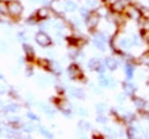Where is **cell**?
I'll list each match as a JSON object with an SVG mask.
<instances>
[{
  "instance_id": "e0dca14e",
  "label": "cell",
  "mask_w": 149,
  "mask_h": 139,
  "mask_svg": "<svg viewBox=\"0 0 149 139\" xmlns=\"http://www.w3.org/2000/svg\"><path fill=\"white\" fill-rule=\"evenodd\" d=\"M24 49H25V51H26V52L27 54H32V50H31V47H30V46H24Z\"/></svg>"
},
{
  "instance_id": "9c48e42d",
  "label": "cell",
  "mask_w": 149,
  "mask_h": 139,
  "mask_svg": "<svg viewBox=\"0 0 149 139\" xmlns=\"http://www.w3.org/2000/svg\"><path fill=\"white\" fill-rule=\"evenodd\" d=\"M47 15H49L47 9H40V10H39V16H40V17H44V19H45V17L47 16Z\"/></svg>"
},
{
  "instance_id": "d6986e66",
  "label": "cell",
  "mask_w": 149,
  "mask_h": 139,
  "mask_svg": "<svg viewBox=\"0 0 149 139\" xmlns=\"http://www.w3.org/2000/svg\"><path fill=\"white\" fill-rule=\"evenodd\" d=\"M9 111H11V112H14V111H16V106H10V108H9Z\"/></svg>"
},
{
  "instance_id": "ba28073f",
  "label": "cell",
  "mask_w": 149,
  "mask_h": 139,
  "mask_svg": "<svg viewBox=\"0 0 149 139\" xmlns=\"http://www.w3.org/2000/svg\"><path fill=\"white\" fill-rule=\"evenodd\" d=\"M71 93H72L73 96H76L77 98H82V97H83V92H82V90H80V88L71 90Z\"/></svg>"
},
{
  "instance_id": "ffe728a7",
  "label": "cell",
  "mask_w": 149,
  "mask_h": 139,
  "mask_svg": "<svg viewBox=\"0 0 149 139\" xmlns=\"http://www.w3.org/2000/svg\"><path fill=\"white\" fill-rule=\"evenodd\" d=\"M30 1H31V3H35V1H37V0H30Z\"/></svg>"
},
{
  "instance_id": "277c9868",
  "label": "cell",
  "mask_w": 149,
  "mask_h": 139,
  "mask_svg": "<svg viewBox=\"0 0 149 139\" xmlns=\"http://www.w3.org/2000/svg\"><path fill=\"white\" fill-rule=\"evenodd\" d=\"M93 44H95V46H97V47H98L100 50H102V51L104 50V42H103V41H102L101 39L96 38L95 40H93Z\"/></svg>"
},
{
  "instance_id": "44dd1931",
  "label": "cell",
  "mask_w": 149,
  "mask_h": 139,
  "mask_svg": "<svg viewBox=\"0 0 149 139\" xmlns=\"http://www.w3.org/2000/svg\"><path fill=\"white\" fill-rule=\"evenodd\" d=\"M0 78H1V75H0Z\"/></svg>"
},
{
  "instance_id": "5b68a950",
  "label": "cell",
  "mask_w": 149,
  "mask_h": 139,
  "mask_svg": "<svg viewBox=\"0 0 149 139\" xmlns=\"http://www.w3.org/2000/svg\"><path fill=\"white\" fill-rule=\"evenodd\" d=\"M65 8H66V10H68V11H73V10H76L77 5L73 1H66V4H65Z\"/></svg>"
},
{
  "instance_id": "5bb4252c",
  "label": "cell",
  "mask_w": 149,
  "mask_h": 139,
  "mask_svg": "<svg viewBox=\"0 0 149 139\" xmlns=\"http://www.w3.org/2000/svg\"><path fill=\"white\" fill-rule=\"evenodd\" d=\"M81 15H82V16H87V15H88V10H87L86 8H82V9H81Z\"/></svg>"
},
{
  "instance_id": "6da1fadb",
  "label": "cell",
  "mask_w": 149,
  "mask_h": 139,
  "mask_svg": "<svg viewBox=\"0 0 149 139\" xmlns=\"http://www.w3.org/2000/svg\"><path fill=\"white\" fill-rule=\"evenodd\" d=\"M8 9H9V11H10L13 15L17 16L22 11V5L19 1H10L9 3V5H8Z\"/></svg>"
},
{
  "instance_id": "7a4b0ae2",
  "label": "cell",
  "mask_w": 149,
  "mask_h": 139,
  "mask_svg": "<svg viewBox=\"0 0 149 139\" xmlns=\"http://www.w3.org/2000/svg\"><path fill=\"white\" fill-rule=\"evenodd\" d=\"M36 41H37V44H40L41 46H49L50 45V39H49V36L44 34V32H39V34H36Z\"/></svg>"
},
{
  "instance_id": "8992f818",
  "label": "cell",
  "mask_w": 149,
  "mask_h": 139,
  "mask_svg": "<svg viewBox=\"0 0 149 139\" xmlns=\"http://www.w3.org/2000/svg\"><path fill=\"white\" fill-rule=\"evenodd\" d=\"M98 67H100L98 60H97V58H92L91 61H90V68H91V70H97Z\"/></svg>"
},
{
  "instance_id": "3957f363",
  "label": "cell",
  "mask_w": 149,
  "mask_h": 139,
  "mask_svg": "<svg viewBox=\"0 0 149 139\" xmlns=\"http://www.w3.org/2000/svg\"><path fill=\"white\" fill-rule=\"evenodd\" d=\"M106 66L109 70H116L117 68V62L114 61V58H107L106 60Z\"/></svg>"
},
{
  "instance_id": "7c38bea8",
  "label": "cell",
  "mask_w": 149,
  "mask_h": 139,
  "mask_svg": "<svg viewBox=\"0 0 149 139\" xmlns=\"http://www.w3.org/2000/svg\"><path fill=\"white\" fill-rule=\"evenodd\" d=\"M78 127H83L82 129H88V128H90V124H88V123H85V122L82 120V122L78 123Z\"/></svg>"
},
{
  "instance_id": "8fae6325",
  "label": "cell",
  "mask_w": 149,
  "mask_h": 139,
  "mask_svg": "<svg viewBox=\"0 0 149 139\" xmlns=\"http://www.w3.org/2000/svg\"><path fill=\"white\" fill-rule=\"evenodd\" d=\"M41 133H42L44 136H46L47 138H52V134H51L50 132H47L46 129H44V128H41Z\"/></svg>"
},
{
  "instance_id": "2e32d148",
  "label": "cell",
  "mask_w": 149,
  "mask_h": 139,
  "mask_svg": "<svg viewBox=\"0 0 149 139\" xmlns=\"http://www.w3.org/2000/svg\"><path fill=\"white\" fill-rule=\"evenodd\" d=\"M25 131L26 132H31L32 131V126H31V124H25Z\"/></svg>"
},
{
  "instance_id": "ac0fdd59",
  "label": "cell",
  "mask_w": 149,
  "mask_h": 139,
  "mask_svg": "<svg viewBox=\"0 0 149 139\" xmlns=\"http://www.w3.org/2000/svg\"><path fill=\"white\" fill-rule=\"evenodd\" d=\"M27 117H30V119H37L36 115H34L32 113H27Z\"/></svg>"
},
{
  "instance_id": "4fadbf2b",
  "label": "cell",
  "mask_w": 149,
  "mask_h": 139,
  "mask_svg": "<svg viewBox=\"0 0 149 139\" xmlns=\"http://www.w3.org/2000/svg\"><path fill=\"white\" fill-rule=\"evenodd\" d=\"M120 46H122V47H128V46H129V41L127 39L122 40V41H120Z\"/></svg>"
},
{
  "instance_id": "9a60e30c",
  "label": "cell",
  "mask_w": 149,
  "mask_h": 139,
  "mask_svg": "<svg viewBox=\"0 0 149 139\" xmlns=\"http://www.w3.org/2000/svg\"><path fill=\"white\" fill-rule=\"evenodd\" d=\"M97 122H100V123H106V122H107V118H106V117H102V115H101V117L97 118Z\"/></svg>"
},
{
  "instance_id": "52a82bcc",
  "label": "cell",
  "mask_w": 149,
  "mask_h": 139,
  "mask_svg": "<svg viewBox=\"0 0 149 139\" xmlns=\"http://www.w3.org/2000/svg\"><path fill=\"white\" fill-rule=\"evenodd\" d=\"M68 72H70V76H71L72 78H74L78 75V68L76 66H71V67H70V70H68Z\"/></svg>"
},
{
  "instance_id": "30bf717a",
  "label": "cell",
  "mask_w": 149,
  "mask_h": 139,
  "mask_svg": "<svg viewBox=\"0 0 149 139\" xmlns=\"http://www.w3.org/2000/svg\"><path fill=\"white\" fill-rule=\"evenodd\" d=\"M96 107H97V112H100V113H101V112H103V111L106 109V106H104V104H101V103H100V104H97Z\"/></svg>"
}]
</instances>
